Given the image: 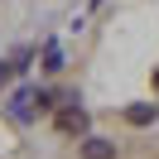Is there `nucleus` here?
<instances>
[{
    "instance_id": "obj_1",
    "label": "nucleus",
    "mask_w": 159,
    "mask_h": 159,
    "mask_svg": "<svg viewBox=\"0 0 159 159\" xmlns=\"http://www.w3.org/2000/svg\"><path fill=\"white\" fill-rule=\"evenodd\" d=\"M58 135H87V111L82 106H63L58 111Z\"/></svg>"
},
{
    "instance_id": "obj_2",
    "label": "nucleus",
    "mask_w": 159,
    "mask_h": 159,
    "mask_svg": "<svg viewBox=\"0 0 159 159\" xmlns=\"http://www.w3.org/2000/svg\"><path fill=\"white\" fill-rule=\"evenodd\" d=\"M154 116H159L154 101H135V106H125V120H130V125H154Z\"/></svg>"
},
{
    "instance_id": "obj_3",
    "label": "nucleus",
    "mask_w": 159,
    "mask_h": 159,
    "mask_svg": "<svg viewBox=\"0 0 159 159\" xmlns=\"http://www.w3.org/2000/svg\"><path fill=\"white\" fill-rule=\"evenodd\" d=\"M82 159H116V145H111V140H82Z\"/></svg>"
},
{
    "instance_id": "obj_4",
    "label": "nucleus",
    "mask_w": 159,
    "mask_h": 159,
    "mask_svg": "<svg viewBox=\"0 0 159 159\" xmlns=\"http://www.w3.org/2000/svg\"><path fill=\"white\" fill-rule=\"evenodd\" d=\"M43 68H48V72H58V68H63V53H58V43H48V48H43Z\"/></svg>"
},
{
    "instance_id": "obj_5",
    "label": "nucleus",
    "mask_w": 159,
    "mask_h": 159,
    "mask_svg": "<svg viewBox=\"0 0 159 159\" xmlns=\"http://www.w3.org/2000/svg\"><path fill=\"white\" fill-rule=\"evenodd\" d=\"M10 72H15V63H0V87L10 82Z\"/></svg>"
}]
</instances>
